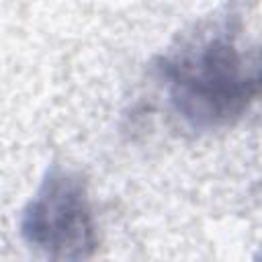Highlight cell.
<instances>
[{"label": "cell", "instance_id": "cell-1", "mask_svg": "<svg viewBox=\"0 0 262 262\" xmlns=\"http://www.w3.org/2000/svg\"><path fill=\"white\" fill-rule=\"evenodd\" d=\"M170 108L194 131L231 127L262 100V45L235 2L182 33L156 59Z\"/></svg>", "mask_w": 262, "mask_h": 262}, {"label": "cell", "instance_id": "cell-2", "mask_svg": "<svg viewBox=\"0 0 262 262\" xmlns=\"http://www.w3.org/2000/svg\"><path fill=\"white\" fill-rule=\"evenodd\" d=\"M18 227L25 244L51 260H86L98 248L86 182L61 164L47 168Z\"/></svg>", "mask_w": 262, "mask_h": 262}, {"label": "cell", "instance_id": "cell-3", "mask_svg": "<svg viewBox=\"0 0 262 262\" xmlns=\"http://www.w3.org/2000/svg\"><path fill=\"white\" fill-rule=\"evenodd\" d=\"M258 256H260V258H262V246H260V254H258Z\"/></svg>", "mask_w": 262, "mask_h": 262}]
</instances>
